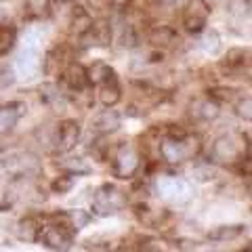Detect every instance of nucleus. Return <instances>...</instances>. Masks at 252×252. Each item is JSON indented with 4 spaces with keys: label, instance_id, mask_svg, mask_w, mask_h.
Here are the masks:
<instances>
[{
    "label": "nucleus",
    "instance_id": "f257e3e1",
    "mask_svg": "<svg viewBox=\"0 0 252 252\" xmlns=\"http://www.w3.org/2000/svg\"><path fill=\"white\" fill-rule=\"evenodd\" d=\"M0 168L13 179H30L42 172V160L28 149H13L0 158Z\"/></svg>",
    "mask_w": 252,
    "mask_h": 252
},
{
    "label": "nucleus",
    "instance_id": "f03ea898",
    "mask_svg": "<svg viewBox=\"0 0 252 252\" xmlns=\"http://www.w3.org/2000/svg\"><path fill=\"white\" fill-rule=\"evenodd\" d=\"M200 147H202L200 139L189 135V132H185L181 137L166 135L160 141V154L168 164H181V162L193 160L200 154Z\"/></svg>",
    "mask_w": 252,
    "mask_h": 252
},
{
    "label": "nucleus",
    "instance_id": "7ed1b4c3",
    "mask_svg": "<svg viewBox=\"0 0 252 252\" xmlns=\"http://www.w3.org/2000/svg\"><path fill=\"white\" fill-rule=\"evenodd\" d=\"M126 206V195L122 189H118L112 183H103L94 189L93 200H91V210L97 217H112L118 215Z\"/></svg>",
    "mask_w": 252,
    "mask_h": 252
},
{
    "label": "nucleus",
    "instance_id": "20e7f679",
    "mask_svg": "<svg viewBox=\"0 0 252 252\" xmlns=\"http://www.w3.org/2000/svg\"><path fill=\"white\" fill-rule=\"evenodd\" d=\"M156 193L168 204H187L193 198V185L183 177L162 175L156 179Z\"/></svg>",
    "mask_w": 252,
    "mask_h": 252
},
{
    "label": "nucleus",
    "instance_id": "39448f33",
    "mask_svg": "<svg viewBox=\"0 0 252 252\" xmlns=\"http://www.w3.org/2000/svg\"><path fill=\"white\" fill-rule=\"evenodd\" d=\"M17 72L26 80L40 76L42 72V55H40V34L30 32L26 38V46L17 55Z\"/></svg>",
    "mask_w": 252,
    "mask_h": 252
},
{
    "label": "nucleus",
    "instance_id": "423d86ee",
    "mask_svg": "<svg viewBox=\"0 0 252 252\" xmlns=\"http://www.w3.org/2000/svg\"><path fill=\"white\" fill-rule=\"evenodd\" d=\"M78 44H80L82 49L109 46L112 44V23L107 19H93L91 26L78 36Z\"/></svg>",
    "mask_w": 252,
    "mask_h": 252
},
{
    "label": "nucleus",
    "instance_id": "0eeeda50",
    "mask_svg": "<svg viewBox=\"0 0 252 252\" xmlns=\"http://www.w3.org/2000/svg\"><path fill=\"white\" fill-rule=\"evenodd\" d=\"M139 166H141V158H139L135 147L128 145V143H122L120 147H118L116 158H114V166H112L114 177L130 179L139 170Z\"/></svg>",
    "mask_w": 252,
    "mask_h": 252
},
{
    "label": "nucleus",
    "instance_id": "6e6552de",
    "mask_svg": "<svg viewBox=\"0 0 252 252\" xmlns=\"http://www.w3.org/2000/svg\"><path fill=\"white\" fill-rule=\"evenodd\" d=\"M210 6L204 0H189L183 9V26L189 34H200L206 30Z\"/></svg>",
    "mask_w": 252,
    "mask_h": 252
},
{
    "label": "nucleus",
    "instance_id": "1a4fd4ad",
    "mask_svg": "<svg viewBox=\"0 0 252 252\" xmlns=\"http://www.w3.org/2000/svg\"><path fill=\"white\" fill-rule=\"evenodd\" d=\"M80 135H82V128L76 120H69L67 118V120L59 122L57 130H55V139H53L55 149H57L59 154L72 152V149L78 145V141H80Z\"/></svg>",
    "mask_w": 252,
    "mask_h": 252
},
{
    "label": "nucleus",
    "instance_id": "9d476101",
    "mask_svg": "<svg viewBox=\"0 0 252 252\" xmlns=\"http://www.w3.org/2000/svg\"><path fill=\"white\" fill-rule=\"evenodd\" d=\"M210 154H212V160H217L219 164H235L242 160V149L233 135L217 137L210 147Z\"/></svg>",
    "mask_w": 252,
    "mask_h": 252
},
{
    "label": "nucleus",
    "instance_id": "9b49d317",
    "mask_svg": "<svg viewBox=\"0 0 252 252\" xmlns=\"http://www.w3.org/2000/svg\"><path fill=\"white\" fill-rule=\"evenodd\" d=\"M69 63V49L67 46H55L42 57V72L46 76H59Z\"/></svg>",
    "mask_w": 252,
    "mask_h": 252
},
{
    "label": "nucleus",
    "instance_id": "f8f14e48",
    "mask_svg": "<svg viewBox=\"0 0 252 252\" xmlns=\"http://www.w3.org/2000/svg\"><path fill=\"white\" fill-rule=\"evenodd\" d=\"M120 126H122V118L112 107H105L103 112H99L93 118V130L99 132V135H112Z\"/></svg>",
    "mask_w": 252,
    "mask_h": 252
},
{
    "label": "nucleus",
    "instance_id": "ddd939ff",
    "mask_svg": "<svg viewBox=\"0 0 252 252\" xmlns=\"http://www.w3.org/2000/svg\"><path fill=\"white\" fill-rule=\"evenodd\" d=\"M147 40L156 49H170L181 42V38L177 34V30H172L170 26H154L147 32Z\"/></svg>",
    "mask_w": 252,
    "mask_h": 252
},
{
    "label": "nucleus",
    "instance_id": "4468645a",
    "mask_svg": "<svg viewBox=\"0 0 252 252\" xmlns=\"http://www.w3.org/2000/svg\"><path fill=\"white\" fill-rule=\"evenodd\" d=\"M63 76V82L67 84L69 91H82V89H89V76H86V67L82 63H67V67L61 72Z\"/></svg>",
    "mask_w": 252,
    "mask_h": 252
},
{
    "label": "nucleus",
    "instance_id": "2eb2a0df",
    "mask_svg": "<svg viewBox=\"0 0 252 252\" xmlns=\"http://www.w3.org/2000/svg\"><path fill=\"white\" fill-rule=\"evenodd\" d=\"M122 99V89L120 82H118V74H114L112 78H107L105 82L99 84V101L103 107H114L120 103Z\"/></svg>",
    "mask_w": 252,
    "mask_h": 252
},
{
    "label": "nucleus",
    "instance_id": "dca6fc26",
    "mask_svg": "<svg viewBox=\"0 0 252 252\" xmlns=\"http://www.w3.org/2000/svg\"><path fill=\"white\" fill-rule=\"evenodd\" d=\"M23 112H26L23 103H9V105L0 107V137L9 135L15 126H17Z\"/></svg>",
    "mask_w": 252,
    "mask_h": 252
},
{
    "label": "nucleus",
    "instance_id": "f3484780",
    "mask_svg": "<svg viewBox=\"0 0 252 252\" xmlns=\"http://www.w3.org/2000/svg\"><path fill=\"white\" fill-rule=\"evenodd\" d=\"M42 229V219L40 217H26L15 225V235L21 242H38V235Z\"/></svg>",
    "mask_w": 252,
    "mask_h": 252
},
{
    "label": "nucleus",
    "instance_id": "a211bd4d",
    "mask_svg": "<svg viewBox=\"0 0 252 252\" xmlns=\"http://www.w3.org/2000/svg\"><path fill=\"white\" fill-rule=\"evenodd\" d=\"M220 114V105L215 97H208V99H198L195 103L191 105V118L200 122H210Z\"/></svg>",
    "mask_w": 252,
    "mask_h": 252
},
{
    "label": "nucleus",
    "instance_id": "6ab92c4d",
    "mask_svg": "<svg viewBox=\"0 0 252 252\" xmlns=\"http://www.w3.org/2000/svg\"><path fill=\"white\" fill-rule=\"evenodd\" d=\"M248 63H250L248 49H229L223 59V67H227V72H238Z\"/></svg>",
    "mask_w": 252,
    "mask_h": 252
},
{
    "label": "nucleus",
    "instance_id": "aec40b11",
    "mask_svg": "<svg viewBox=\"0 0 252 252\" xmlns=\"http://www.w3.org/2000/svg\"><path fill=\"white\" fill-rule=\"evenodd\" d=\"M244 233V225H219L208 231V240L212 242H233Z\"/></svg>",
    "mask_w": 252,
    "mask_h": 252
},
{
    "label": "nucleus",
    "instance_id": "412c9836",
    "mask_svg": "<svg viewBox=\"0 0 252 252\" xmlns=\"http://www.w3.org/2000/svg\"><path fill=\"white\" fill-rule=\"evenodd\" d=\"M116 72L114 67H109L105 61H94L91 67H86V76H89L91 86H99L101 82H105L107 78H112Z\"/></svg>",
    "mask_w": 252,
    "mask_h": 252
},
{
    "label": "nucleus",
    "instance_id": "4be33fe9",
    "mask_svg": "<svg viewBox=\"0 0 252 252\" xmlns=\"http://www.w3.org/2000/svg\"><path fill=\"white\" fill-rule=\"evenodd\" d=\"M57 168L63 172H72L76 177L89 175L91 172V166L86 164V160H82V158H63L61 162H57Z\"/></svg>",
    "mask_w": 252,
    "mask_h": 252
},
{
    "label": "nucleus",
    "instance_id": "5701e85b",
    "mask_svg": "<svg viewBox=\"0 0 252 252\" xmlns=\"http://www.w3.org/2000/svg\"><path fill=\"white\" fill-rule=\"evenodd\" d=\"M15 42H17V28L11 23H0V55L13 51Z\"/></svg>",
    "mask_w": 252,
    "mask_h": 252
},
{
    "label": "nucleus",
    "instance_id": "b1692460",
    "mask_svg": "<svg viewBox=\"0 0 252 252\" xmlns=\"http://www.w3.org/2000/svg\"><path fill=\"white\" fill-rule=\"evenodd\" d=\"M76 175H72V172H63L61 177H57L51 183V189H53V193H59V195H63V193H67V191H72V187L76 185Z\"/></svg>",
    "mask_w": 252,
    "mask_h": 252
},
{
    "label": "nucleus",
    "instance_id": "393cba45",
    "mask_svg": "<svg viewBox=\"0 0 252 252\" xmlns=\"http://www.w3.org/2000/svg\"><path fill=\"white\" fill-rule=\"evenodd\" d=\"M202 49L208 55H219L220 53V34L217 30H206L202 38Z\"/></svg>",
    "mask_w": 252,
    "mask_h": 252
},
{
    "label": "nucleus",
    "instance_id": "a878e982",
    "mask_svg": "<svg viewBox=\"0 0 252 252\" xmlns=\"http://www.w3.org/2000/svg\"><path fill=\"white\" fill-rule=\"evenodd\" d=\"M38 93H40V101L46 105H53V103H59L61 101V91L57 89V84H53V82L42 84L40 89H38Z\"/></svg>",
    "mask_w": 252,
    "mask_h": 252
},
{
    "label": "nucleus",
    "instance_id": "bb28decb",
    "mask_svg": "<svg viewBox=\"0 0 252 252\" xmlns=\"http://www.w3.org/2000/svg\"><path fill=\"white\" fill-rule=\"evenodd\" d=\"M139 42V34H137V28L130 26V23H126L120 32V44L126 46V49H132V46H137Z\"/></svg>",
    "mask_w": 252,
    "mask_h": 252
},
{
    "label": "nucleus",
    "instance_id": "cd10ccee",
    "mask_svg": "<svg viewBox=\"0 0 252 252\" xmlns=\"http://www.w3.org/2000/svg\"><path fill=\"white\" fill-rule=\"evenodd\" d=\"M235 114H238L242 120L250 122V120H252V99H250V97L240 99L238 103H235Z\"/></svg>",
    "mask_w": 252,
    "mask_h": 252
},
{
    "label": "nucleus",
    "instance_id": "c85d7f7f",
    "mask_svg": "<svg viewBox=\"0 0 252 252\" xmlns=\"http://www.w3.org/2000/svg\"><path fill=\"white\" fill-rule=\"evenodd\" d=\"M69 219H72V225H74L76 231H80L82 227L91 220V217L86 215V212H82V210H72V212H69Z\"/></svg>",
    "mask_w": 252,
    "mask_h": 252
},
{
    "label": "nucleus",
    "instance_id": "c756f323",
    "mask_svg": "<svg viewBox=\"0 0 252 252\" xmlns=\"http://www.w3.org/2000/svg\"><path fill=\"white\" fill-rule=\"evenodd\" d=\"M193 177L198 179V181H210V179H215V177H217V170L212 168L210 164H206V166L195 168V170H193Z\"/></svg>",
    "mask_w": 252,
    "mask_h": 252
},
{
    "label": "nucleus",
    "instance_id": "7c9ffc66",
    "mask_svg": "<svg viewBox=\"0 0 252 252\" xmlns=\"http://www.w3.org/2000/svg\"><path fill=\"white\" fill-rule=\"evenodd\" d=\"M15 82V72L11 67H4L2 72H0V84L2 86H11Z\"/></svg>",
    "mask_w": 252,
    "mask_h": 252
},
{
    "label": "nucleus",
    "instance_id": "2f4dec72",
    "mask_svg": "<svg viewBox=\"0 0 252 252\" xmlns=\"http://www.w3.org/2000/svg\"><path fill=\"white\" fill-rule=\"evenodd\" d=\"M112 6H116V9H128V6L132 4V0H107Z\"/></svg>",
    "mask_w": 252,
    "mask_h": 252
},
{
    "label": "nucleus",
    "instance_id": "473e14b6",
    "mask_svg": "<svg viewBox=\"0 0 252 252\" xmlns=\"http://www.w3.org/2000/svg\"><path fill=\"white\" fill-rule=\"evenodd\" d=\"M204 2H206V4L210 6V4H215V2H219V0H204Z\"/></svg>",
    "mask_w": 252,
    "mask_h": 252
},
{
    "label": "nucleus",
    "instance_id": "72a5a7b5",
    "mask_svg": "<svg viewBox=\"0 0 252 252\" xmlns=\"http://www.w3.org/2000/svg\"><path fill=\"white\" fill-rule=\"evenodd\" d=\"M0 2H6V0H0Z\"/></svg>",
    "mask_w": 252,
    "mask_h": 252
}]
</instances>
